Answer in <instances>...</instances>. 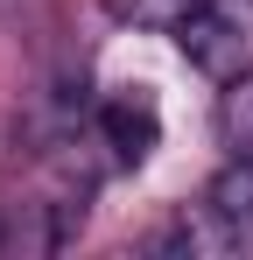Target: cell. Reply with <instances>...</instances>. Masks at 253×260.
Returning a JSON list of instances; mask_svg holds the SVG:
<instances>
[{
	"instance_id": "6da1fadb",
	"label": "cell",
	"mask_w": 253,
	"mask_h": 260,
	"mask_svg": "<svg viewBox=\"0 0 253 260\" xmlns=\"http://www.w3.org/2000/svg\"><path fill=\"white\" fill-rule=\"evenodd\" d=\"M99 134H106V148H113L120 162H148V155L162 148V106L141 85L106 91V99H99Z\"/></svg>"
},
{
	"instance_id": "7a4b0ae2",
	"label": "cell",
	"mask_w": 253,
	"mask_h": 260,
	"mask_svg": "<svg viewBox=\"0 0 253 260\" xmlns=\"http://www.w3.org/2000/svg\"><path fill=\"white\" fill-rule=\"evenodd\" d=\"M176 49H183V56H190L204 78H218V85H232V78L246 71V36H239V28L218 14V0H204V7H197V14L176 28Z\"/></svg>"
},
{
	"instance_id": "3957f363",
	"label": "cell",
	"mask_w": 253,
	"mask_h": 260,
	"mask_svg": "<svg viewBox=\"0 0 253 260\" xmlns=\"http://www.w3.org/2000/svg\"><path fill=\"white\" fill-rule=\"evenodd\" d=\"M204 211L218 218V225H225V232H232L239 246L253 239V148H239V155H232L225 169L211 176V190H204Z\"/></svg>"
},
{
	"instance_id": "277c9868",
	"label": "cell",
	"mask_w": 253,
	"mask_h": 260,
	"mask_svg": "<svg viewBox=\"0 0 253 260\" xmlns=\"http://www.w3.org/2000/svg\"><path fill=\"white\" fill-rule=\"evenodd\" d=\"M197 7H204V0H113V14H120V21L155 28V36H169V43H176V28H183Z\"/></svg>"
},
{
	"instance_id": "5b68a950",
	"label": "cell",
	"mask_w": 253,
	"mask_h": 260,
	"mask_svg": "<svg viewBox=\"0 0 253 260\" xmlns=\"http://www.w3.org/2000/svg\"><path fill=\"white\" fill-rule=\"evenodd\" d=\"M218 127H225L232 148H253V63L225 85V99H218Z\"/></svg>"
}]
</instances>
